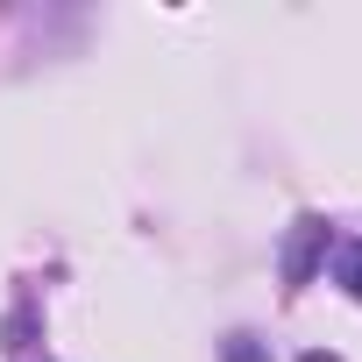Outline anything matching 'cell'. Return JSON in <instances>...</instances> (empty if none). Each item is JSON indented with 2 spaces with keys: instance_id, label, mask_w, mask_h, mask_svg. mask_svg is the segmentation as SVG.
<instances>
[{
  "instance_id": "obj_3",
  "label": "cell",
  "mask_w": 362,
  "mask_h": 362,
  "mask_svg": "<svg viewBox=\"0 0 362 362\" xmlns=\"http://www.w3.org/2000/svg\"><path fill=\"white\" fill-rule=\"evenodd\" d=\"M228 362H270V355H263L249 334H235V341H228Z\"/></svg>"
},
{
  "instance_id": "obj_2",
  "label": "cell",
  "mask_w": 362,
  "mask_h": 362,
  "mask_svg": "<svg viewBox=\"0 0 362 362\" xmlns=\"http://www.w3.org/2000/svg\"><path fill=\"white\" fill-rule=\"evenodd\" d=\"M334 277H341V291L362 305V242H348V249L334 256Z\"/></svg>"
},
{
  "instance_id": "obj_1",
  "label": "cell",
  "mask_w": 362,
  "mask_h": 362,
  "mask_svg": "<svg viewBox=\"0 0 362 362\" xmlns=\"http://www.w3.org/2000/svg\"><path fill=\"white\" fill-rule=\"evenodd\" d=\"M320 249H327V221H320V214H305V221L291 228V256H284V277H291V284H305V277L320 270Z\"/></svg>"
},
{
  "instance_id": "obj_4",
  "label": "cell",
  "mask_w": 362,
  "mask_h": 362,
  "mask_svg": "<svg viewBox=\"0 0 362 362\" xmlns=\"http://www.w3.org/2000/svg\"><path fill=\"white\" fill-rule=\"evenodd\" d=\"M305 362H334V355H305Z\"/></svg>"
}]
</instances>
